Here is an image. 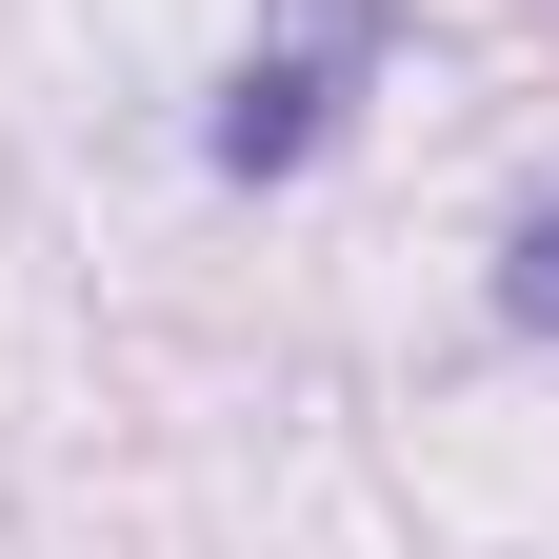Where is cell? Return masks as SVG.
Returning a JSON list of instances; mask_svg holds the SVG:
<instances>
[{"label": "cell", "instance_id": "cell-1", "mask_svg": "<svg viewBox=\"0 0 559 559\" xmlns=\"http://www.w3.org/2000/svg\"><path fill=\"white\" fill-rule=\"evenodd\" d=\"M380 40H400V0H320V21H280L240 81H221V120H200V160L221 180H300L320 140H340V100L380 81Z\"/></svg>", "mask_w": 559, "mask_h": 559}, {"label": "cell", "instance_id": "cell-2", "mask_svg": "<svg viewBox=\"0 0 559 559\" xmlns=\"http://www.w3.org/2000/svg\"><path fill=\"white\" fill-rule=\"evenodd\" d=\"M500 320L559 340V200H520V221H500Z\"/></svg>", "mask_w": 559, "mask_h": 559}]
</instances>
